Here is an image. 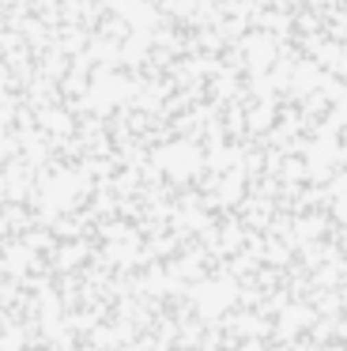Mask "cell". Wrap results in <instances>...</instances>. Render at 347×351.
<instances>
[{
    "mask_svg": "<svg viewBox=\"0 0 347 351\" xmlns=\"http://www.w3.org/2000/svg\"><path fill=\"white\" fill-rule=\"evenodd\" d=\"M0 351H302L238 238L95 152L0 147Z\"/></svg>",
    "mask_w": 347,
    "mask_h": 351,
    "instance_id": "6da1fadb",
    "label": "cell"
}]
</instances>
